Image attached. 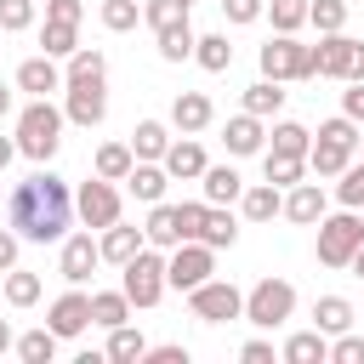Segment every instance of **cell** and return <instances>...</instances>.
Segmentation results:
<instances>
[{"label":"cell","instance_id":"obj_12","mask_svg":"<svg viewBox=\"0 0 364 364\" xmlns=\"http://www.w3.org/2000/svg\"><path fill=\"white\" fill-rule=\"evenodd\" d=\"M63 91H68V97H63L68 125L91 131V125H102V119H108V91H102V80H68Z\"/></svg>","mask_w":364,"mask_h":364},{"label":"cell","instance_id":"obj_47","mask_svg":"<svg viewBox=\"0 0 364 364\" xmlns=\"http://www.w3.org/2000/svg\"><path fill=\"white\" fill-rule=\"evenodd\" d=\"M330 364H364V336L341 330V336L330 341Z\"/></svg>","mask_w":364,"mask_h":364},{"label":"cell","instance_id":"obj_46","mask_svg":"<svg viewBox=\"0 0 364 364\" xmlns=\"http://www.w3.org/2000/svg\"><path fill=\"white\" fill-rule=\"evenodd\" d=\"M34 23V0H0V28L6 34H23Z\"/></svg>","mask_w":364,"mask_h":364},{"label":"cell","instance_id":"obj_55","mask_svg":"<svg viewBox=\"0 0 364 364\" xmlns=\"http://www.w3.org/2000/svg\"><path fill=\"white\" fill-rule=\"evenodd\" d=\"M11 154H17V136H0V171L11 165Z\"/></svg>","mask_w":364,"mask_h":364},{"label":"cell","instance_id":"obj_34","mask_svg":"<svg viewBox=\"0 0 364 364\" xmlns=\"http://www.w3.org/2000/svg\"><path fill=\"white\" fill-rule=\"evenodd\" d=\"M57 341H63V336H57L51 324L23 330V336H17V358H23V364H51V358H57Z\"/></svg>","mask_w":364,"mask_h":364},{"label":"cell","instance_id":"obj_33","mask_svg":"<svg viewBox=\"0 0 364 364\" xmlns=\"http://www.w3.org/2000/svg\"><path fill=\"white\" fill-rule=\"evenodd\" d=\"M313 324H318L324 336L353 330V301H347V296H318V301H313Z\"/></svg>","mask_w":364,"mask_h":364},{"label":"cell","instance_id":"obj_48","mask_svg":"<svg viewBox=\"0 0 364 364\" xmlns=\"http://www.w3.org/2000/svg\"><path fill=\"white\" fill-rule=\"evenodd\" d=\"M222 17L228 23H256V17H267V0H222Z\"/></svg>","mask_w":364,"mask_h":364},{"label":"cell","instance_id":"obj_60","mask_svg":"<svg viewBox=\"0 0 364 364\" xmlns=\"http://www.w3.org/2000/svg\"><path fill=\"white\" fill-rule=\"evenodd\" d=\"M182 6H193V0H182Z\"/></svg>","mask_w":364,"mask_h":364},{"label":"cell","instance_id":"obj_57","mask_svg":"<svg viewBox=\"0 0 364 364\" xmlns=\"http://www.w3.org/2000/svg\"><path fill=\"white\" fill-rule=\"evenodd\" d=\"M11 102H17V97H11V85H6V80H0V119H6V114H11Z\"/></svg>","mask_w":364,"mask_h":364},{"label":"cell","instance_id":"obj_16","mask_svg":"<svg viewBox=\"0 0 364 364\" xmlns=\"http://www.w3.org/2000/svg\"><path fill=\"white\" fill-rule=\"evenodd\" d=\"M142 233H148V245L154 250H176L188 233H182V205H148V222H142Z\"/></svg>","mask_w":364,"mask_h":364},{"label":"cell","instance_id":"obj_19","mask_svg":"<svg viewBox=\"0 0 364 364\" xmlns=\"http://www.w3.org/2000/svg\"><path fill=\"white\" fill-rule=\"evenodd\" d=\"M222 142H228L233 159H245V154H262V148H267V131H262L256 114H233V119L222 125Z\"/></svg>","mask_w":364,"mask_h":364},{"label":"cell","instance_id":"obj_38","mask_svg":"<svg viewBox=\"0 0 364 364\" xmlns=\"http://www.w3.org/2000/svg\"><path fill=\"white\" fill-rule=\"evenodd\" d=\"M267 136H273V154H301V159H307V148H313V131L296 125V119H279Z\"/></svg>","mask_w":364,"mask_h":364},{"label":"cell","instance_id":"obj_29","mask_svg":"<svg viewBox=\"0 0 364 364\" xmlns=\"http://www.w3.org/2000/svg\"><path fill=\"white\" fill-rule=\"evenodd\" d=\"M193 63H199L205 74H228V68H233V46H228V34H199V40H193Z\"/></svg>","mask_w":364,"mask_h":364},{"label":"cell","instance_id":"obj_49","mask_svg":"<svg viewBox=\"0 0 364 364\" xmlns=\"http://www.w3.org/2000/svg\"><path fill=\"white\" fill-rule=\"evenodd\" d=\"M341 114L364 125V80H347V91H341Z\"/></svg>","mask_w":364,"mask_h":364},{"label":"cell","instance_id":"obj_2","mask_svg":"<svg viewBox=\"0 0 364 364\" xmlns=\"http://www.w3.org/2000/svg\"><path fill=\"white\" fill-rule=\"evenodd\" d=\"M63 125H68V114H63L51 97H34V102L17 114V154L34 159V165H51L57 148H63Z\"/></svg>","mask_w":364,"mask_h":364},{"label":"cell","instance_id":"obj_28","mask_svg":"<svg viewBox=\"0 0 364 364\" xmlns=\"http://www.w3.org/2000/svg\"><path fill=\"white\" fill-rule=\"evenodd\" d=\"M193 40H199V34H193V23H188V17H176V23H165V28H159V57H165V63H188V57H193Z\"/></svg>","mask_w":364,"mask_h":364},{"label":"cell","instance_id":"obj_15","mask_svg":"<svg viewBox=\"0 0 364 364\" xmlns=\"http://www.w3.org/2000/svg\"><path fill=\"white\" fill-rule=\"evenodd\" d=\"M68 85V74L57 68V57H28V63H17V91H28V97H51V91H63Z\"/></svg>","mask_w":364,"mask_h":364},{"label":"cell","instance_id":"obj_44","mask_svg":"<svg viewBox=\"0 0 364 364\" xmlns=\"http://www.w3.org/2000/svg\"><path fill=\"white\" fill-rule=\"evenodd\" d=\"M136 23H142V6H136V0H102V28L125 34V28H136Z\"/></svg>","mask_w":364,"mask_h":364},{"label":"cell","instance_id":"obj_1","mask_svg":"<svg viewBox=\"0 0 364 364\" xmlns=\"http://www.w3.org/2000/svg\"><path fill=\"white\" fill-rule=\"evenodd\" d=\"M6 222L28 239V245H57L68 239V222H74V188L57 176V171H34L23 176L11 193H6Z\"/></svg>","mask_w":364,"mask_h":364},{"label":"cell","instance_id":"obj_8","mask_svg":"<svg viewBox=\"0 0 364 364\" xmlns=\"http://www.w3.org/2000/svg\"><path fill=\"white\" fill-rule=\"evenodd\" d=\"M165 279H171V290H193V284H205V279H216V250L205 245V239H182L176 250H165Z\"/></svg>","mask_w":364,"mask_h":364},{"label":"cell","instance_id":"obj_5","mask_svg":"<svg viewBox=\"0 0 364 364\" xmlns=\"http://www.w3.org/2000/svg\"><path fill=\"white\" fill-rule=\"evenodd\" d=\"M119 290L131 296V307H154V301L171 290V279H165V250L142 245V250L119 267Z\"/></svg>","mask_w":364,"mask_h":364},{"label":"cell","instance_id":"obj_20","mask_svg":"<svg viewBox=\"0 0 364 364\" xmlns=\"http://www.w3.org/2000/svg\"><path fill=\"white\" fill-rule=\"evenodd\" d=\"M159 165L171 171V182H199L210 159H205V148H199L193 136H182V142H171V148H165V159H159Z\"/></svg>","mask_w":364,"mask_h":364},{"label":"cell","instance_id":"obj_53","mask_svg":"<svg viewBox=\"0 0 364 364\" xmlns=\"http://www.w3.org/2000/svg\"><path fill=\"white\" fill-rule=\"evenodd\" d=\"M199 222H205V199H188V205H182V233L199 239Z\"/></svg>","mask_w":364,"mask_h":364},{"label":"cell","instance_id":"obj_18","mask_svg":"<svg viewBox=\"0 0 364 364\" xmlns=\"http://www.w3.org/2000/svg\"><path fill=\"white\" fill-rule=\"evenodd\" d=\"M284 364H330V336L313 324V330H290L284 347H279Z\"/></svg>","mask_w":364,"mask_h":364},{"label":"cell","instance_id":"obj_41","mask_svg":"<svg viewBox=\"0 0 364 364\" xmlns=\"http://www.w3.org/2000/svg\"><path fill=\"white\" fill-rule=\"evenodd\" d=\"M336 205H347V210H364V159H353V165L336 176Z\"/></svg>","mask_w":364,"mask_h":364},{"label":"cell","instance_id":"obj_59","mask_svg":"<svg viewBox=\"0 0 364 364\" xmlns=\"http://www.w3.org/2000/svg\"><path fill=\"white\" fill-rule=\"evenodd\" d=\"M358 154H364V131H358Z\"/></svg>","mask_w":364,"mask_h":364},{"label":"cell","instance_id":"obj_17","mask_svg":"<svg viewBox=\"0 0 364 364\" xmlns=\"http://www.w3.org/2000/svg\"><path fill=\"white\" fill-rule=\"evenodd\" d=\"M210 119H216V108H210L205 91H176V102H171V125H176L182 136H199Z\"/></svg>","mask_w":364,"mask_h":364},{"label":"cell","instance_id":"obj_42","mask_svg":"<svg viewBox=\"0 0 364 364\" xmlns=\"http://www.w3.org/2000/svg\"><path fill=\"white\" fill-rule=\"evenodd\" d=\"M63 74H68V80H102V74H108V57H102L97 46H80V51L68 57Z\"/></svg>","mask_w":364,"mask_h":364},{"label":"cell","instance_id":"obj_14","mask_svg":"<svg viewBox=\"0 0 364 364\" xmlns=\"http://www.w3.org/2000/svg\"><path fill=\"white\" fill-rule=\"evenodd\" d=\"M97 262H102V245H97L91 228H85V233H68V239H63V262H57V273H63L68 284H85V279L97 273Z\"/></svg>","mask_w":364,"mask_h":364},{"label":"cell","instance_id":"obj_45","mask_svg":"<svg viewBox=\"0 0 364 364\" xmlns=\"http://www.w3.org/2000/svg\"><path fill=\"white\" fill-rule=\"evenodd\" d=\"M176 17H188V6H182V0H148V6H142V23H148L154 34H159L165 23H176Z\"/></svg>","mask_w":364,"mask_h":364},{"label":"cell","instance_id":"obj_10","mask_svg":"<svg viewBox=\"0 0 364 364\" xmlns=\"http://www.w3.org/2000/svg\"><path fill=\"white\" fill-rule=\"evenodd\" d=\"M188 307L205 324H228V318H245V290L228 284V279H205V284L188 290Z\"/></svg>","mask_w":364,"mask_h":364},{"label":"cell","instance_id":"obj_39","mask_svg":"<svg viewBox=\"0 0 364 364\" xmlns=\"http://www.w3.org/2000/svg\"><path fill=\"white\" fill-rule=\"evenodd\" d=\"M40 290H46L40 273H28V267H11V273H6V301H11V307H34Z\"/></svg>","mask_w":364,"mask_h":364},{"label":"cell","instance_id":"obj_36","mask_svg":"<svg viewBox=\"0 0 364 364\" xmlns=\"http://www.w3.org/2000/svg\"><path fill=\"white\" fill-rule=\"evenodd\" d=\"M142 353H148V341H142V330H131V318L108 330V347H102V358H114V364H131V358H142Z\"/></svg>","mask_w":364,"mask_h":364},{"label":"cell","instance_id":"obj_25","mask_svg":"<svg viewBox=\"0 0 364 364\" xmlns=\"http://www.w3.org/2000/svg\"><path fill=\"white\" fill-rule=\"evenodd\" d=\"M239 205H245V222H273V216H284V188L256 182V188L239 193Z\"/></svg>","mask_w":364,"mask_h":364},{"label":"cell","instance_id":"obj_58","mask_svg":"<svg viewBox=\"0 0 364 364\" xmlns=\"http://www.w3.org/2000/svg\"><path fill=\"white\" fill-rule=\"evenodd\" d=\"M347 267H353V273H358V279H364V245H358V250H353V262H347Z\"/></svg>","mask_w":364,"mask_h":364},{"label":"cell","instance_id":"obj_3","mask_svg":"<svg viewBox=\"0 0 364 364\" xmlns=\"http://www.w3.org/2000/svg\"><path fill=\"white\" fill-rule=\"evenodd\" d=\"M353 154H358V119L336 114V119L318 125V136H313V148H307V171H313L318 182H330V176H341V171L353 165Z\"/></svg>","mask_w":364,"mask_h":364},{"label":"cell","instance_id":"obj_27","mask_svg":"<svg viewBox=\"0 0 364 364\" xmlns=\"http://www.w3.org/2000/svg\"><path fill=\"white\" fill-rule=\"evenodd\" d=\"M199 239H205L210 250H228V245L239 239V222H233V210H228V205H205V222H199Z\"/></svg>","mask_w":364,"mask_h":364},{"label":"cell","instance_id":"obj_51","mask_svg":"<svg viewBox=\"0 0 364 364\" xmlns=\"http://www.w3.org/2000/svg\"><path fill=\"white\" fill-rule=\"evenodd\" d=\"M142 358H148V364H188V347H182V341H165V347H148Z\"/></svg>","mask_w":364,"mask_h":364},{"label":"cell","instance_id":"obj_61","mask_svg":"<svg viewBox=\"0 0 364 364\" xmlns=\"http://www.w3.org/2000/svg\"><path fill=\"white\" fill-rule=\"evenodd\" d=\"M0 34H6V28H0Z\"/></svg>","mask_w":364,"mask_h":364},{"label":"cell","instance_id":"obj_52","mask_svg":"<svg viewBox=\"0 0 364 364\" xmlns=\"http://www.w3.org/2000/svg\"><path fill=\"white\" fill-rule=\"evenodd\" d=\"M46 17H51V23H80L85 6H80V0H46Z\"/></svg>","mask_w":364,"mask_h":364},{"label":"cell","instance_id":"obj_54","mask_svg":"<svg viewBox=\"0 0 364 364\" xmlns=\"http://www.w3.org/2000/svg\"><path fill=\"white\" fill-rule=\"evenodd\" d=\"M239 358H245V364H273V341H262V336H256V341H245V347H239Z\"/></svg>","mask_w":364,"mask_h":364},{"label":"cell","instance_id":"obj_7","mask_svg":"<svg viewBox=\"0 0 364 364\" xmlns=\"http://www.w3.org/2000/svg\"><path fill=\"white\" fill-rule=\"evenodd\" d=\"M364 245V210H336V216H318V262L324 267H347L353 250Z\"/></svg>","mask_w":364,"mask_h":364},{"label":"cell","instance_id":"obj_32","mask_svg":"<svg viewBox=\"0 0 364 364\" xmlns=\"http://www.w3.org/2000/svg\"><path fill=\"white\" fill-rule=\"evenodd\" d=\"M125 318H131V296H125V290H91V324L114 330V324H125Z\"/></svg>","mask_w":364,"mask_h":364},{"label":"cell","instance_id":"obj_50","mask_svg":"<svg viewBox=\"0 0 364 364\" xmlns=\"http://www.w3.org/2000/svg\"><path fill=\"white\" fill-rule=\"evenodd\" d=\"M17 245H23V233L6 222V228H0V273H11V267H17Z\"/></svg>","mask_w":364,"mask_h":364},{"label":"cell","instance_id":"obj_6","mask_svg":"<svg viewBox=\"0 0 364 364\" xmlns=\"http://www.w3.org/2000/svg\"><path fill=\"white\" fill-rule=\"evenodd\" d=\"M245 318L256 330H279L284 318H296V284L290 279H256L245 290Z\"/></svg>","mask_w":364,"mask_h":364},{"label":"cell","instance_id":"obj_13","mask_svg":"<svg viewBox=\"0 0 364 364\" xmlns=\"http://www.w3.org/2000/svg\"><path fill=\"white\" fill-rule=\"evenodd\" d=\"M46 324L63 336V341H74V336H85L91 330V296L80 290V284H68L57 301H51V313H46Z\"/></svg>","mask_w":364,"mask_h":364},{"label":"cell","instance_id":"obj_43","mask_svg":"<svg viewBox=\"0 0 364 364\" xmlns=\"http://www.w3.org/2000/svg\"><path fill=\"white\" fill-rule=\"evenodd\" d=\"M267 17H273V34H296L307 23V0H267Z\"/></svg>","mask_w":364,"mask_h":364},{"label":"cell","instance_id":"obj_4","mask_svg":"<svg viewBox=\"0 0 364 364\" xmlns=\"http://www.w3.org/2000/svg\"><path fill=\"white\" fill-rule=\"evenodd\" d=\"M256 63L267 80H318V46H301L296 34H273L256 51Z\"/></svg>","mask_w":364,"mask_h":364},{"label":"cell","instance_id":"obj_26","mask_svg":"<svg viewBox=\"0 0 364 364\" xmlns=\"http://www.w3.org/2000/svg\"><path fill=\"white\" fill-rule=\"evenodd\" d=\"M165 148H171V125H165V119H136L131 154H136V159H165Z\"/></svg>","mask_w":364,"mask_h":364},{"label":"cell","instance_id":"obj_56","mask_svg":"<svg viewBox=\"0 0 364 364\" xmlns=\"http://www.w3.org/2000/svg\"><path fill=\"white\" fill-rule=\"evenodd\" d=\"M11 347H17V336H11V324L0 318V353H11Z\"/></svg>","mask_w":364,"mask_h":364},{"label":"cell","instance_id":"obj_9","mask_svg":"<svg viewBox=\"0 0 364 364\" xmlns=\"http://www.w3.org/2000/svg\"><path fill=\"white\" fill-rule=\"evenodd\" d=\"M74 216L91 228V233H102V228H114L119 222V188L108 182V176H85L80 188H74Z\"/></svg>","mask_w":364,"mask_h":364},{"label":"cell","instance_id":"obj_31","mask_svg":"<svg viewBox=\"0 0 364 364\" xmlns=\"http://www.w3.org/2000/svg\"><path fill=\"white\" fill-rule=\"evenodd\" d=\"M262 176H267L273 188H296V182L307 176V159H301V154H273V148H267V154H262Z\"/></svg>","mask_w":364,"mask_h":364},{"label":"cell","instance_id":"obj_21","mask_svg":"<svg viewBox=\"0 0 364 364\" xmlns=\"http://www.w3.org/2000/svg\"><path fill=\"white\" fill-rule=\"evenodd\" d=\"M97 245H102V262H114V267H125L142 245H148V233L142 228H125V222H114V228H102L97 233Z\"/></svg>","mask_w":364,"mask_h":364},{"label":"cell","instance_id":"obj_35","mask_svg":"<svg viewBox=\"0 0 364 364\" xmlns=\"http://www.w3.org/2000/svg\"><path fill=\"white\" fill-rule=\"evenodd\" d=\"M284 108V80H256L250 91H245V114H256V119H267V114H279Z\"/></svg>","mask_w":364,"mask_h":364},{"label":"cell","instance_id":"obj_37","mask_svg":"<svg viewBox=\"0 0 364 364\" xmlns=\"http://www.w3.org/2000/svg\"><path fill=\"white\" fill-rule=\"evenodd\" d=\"M40 51H46V57H74V51H80V23H51V17H46Z\"/></svg>","mask_w":364,"mask_h":364},{"label":"cell","instance_id":"obj_11","mask_svg":"<svg viewBox=\"0 0 364 364\" xmlns=\"http://www.w3.org/2000/svg\"><path fill=\"white\" fill-rule=\"evenodd\" d=\"M318 80H364V40L347 28L318 34Z\"/></svg>","mask_w":364,"mask_h":364},{"label":"cell","instance_id":"obj_24","mask_svg":"<svg viewBox=\"0 0 364 364\" xmlns=\"http://www.w3.org/2000/svg\"><path fill=\"white\" fill-rule=\"evenodd\" d=\"M199 188H205V205H233V199L245 193V176H239L233 165H205Z\"/></svg>","mask_w":364,"mask_h":364},{"label":"cell","instance_id":"obj_30","mask_svg":"<svg viewBox=\"0 0 364 364\" xmlns=\"http://www.w3.org/2000/svg\"><path fill=\"white\" fill-rule=\"evenodd\" d=\"M131 165H136L131 142H102V148H97V159H91V171H97V176H108V182H125V176H131Z\"/></svg>","mask_w":364,"mask_h":364},{"label":"cell","instance_id":"obj_22","mask_svg":"<svg viewBox=\"0 0 364 364\" xmlns=\"http://www.w3.org/2000/svg\"><path fill=\"white\" fill-rule=\"evenodd\" d=\"M165 182H171V171H165L159 159H136L131 176H125V188H131L142 205H159V199H165Z\"/></svg>","mask_w":364,"mask_h":364},{"label":"cell","instance_id":"obj_40","mask_svg":"<svg viewBox=\"0 0 364 364\" xmlns=\"http://www.w3.org/2000/svg\"><path fill=\"white\" fill-rule=\"evenodd\" d=\"M307 23H313L318 34L347 28V0H307Z\"/></svg>","mask_w":364,"mask_h":364},{"label":"cell","instance_id":"obj_23","mask_svg":"<svg viewBox=\"0 0 364 364\" xmlns=\"http://www.w3.org/2000/svg\"><path fill=\"white\" fill-rule=\"evenodd\" d=\"M284 216L301 222V228H318V216H324V188H318V182H296V188L284 193Z\"/></svg>","mask_w":364,"mask_h":364}]
</instances>
